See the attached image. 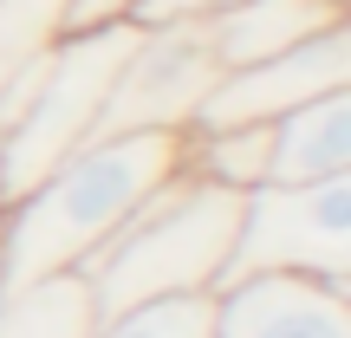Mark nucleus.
<instances>
[{
	"label": "nucleus",
	"instance_id": "nucleus-1",
	"mask_svg": "<svg viewBox=\"0 0 351 338\" xmlns=\"http://www.w3.org/2000/svg\"><path fill=\"white\" fill-rule=\"evenodd\" d=\"M182 169V137L169 130H104L52 163L26 195L0 208V287L46 274H78L169 176Z\"/></svg>",
	"mask_w": 351,
	"mask_h": 338
},
{
	"label": "nucleus",
	"instance_id": "nucleus-2",
	"mask_svg": "<svg viewBox=\"0 0 351 338\" xmlns=\"http://www.w3.org/2000/svg\"><path fill=\"white\" fill-rule=\"evenodd\" d=\"M241 228V195L195 169H176L78 274H85L98 319L130 313L150 300H182V293H215L228 280Z\"/></svg>",
	"mask_w": 351,
	"mask_h": 338
},
{
	"label": "nucleus",
	"instance_id": "nucleus-3",
	"mask_svg": "<svg viewBox=\"0 0 351 338\" xmlns=\"http://www.w3.org/2000/svg\"><path fill=\"white\" fill-rule=\"evenodd\" d=\"M130 33H137L130 20L72 26L0 91V189H7V202L26 195L78 143L104 137V111H111V85L130 52Z\"/></svg>",
	"mask_w": 351,
	"mask_h": 338
},
{
	"label": "nucleus",
	"instance_id": "nucleus-4",
	"mask_svg": "<svg viewBox=\"0 0 351 338\" xmlns=\"http://www.w3.org/2000/svg\"><path fill=\"white\" fill-rule=\"evenodd\" d=\"M241 274H306L351 287V176L247 189L228 254V280Z\"/></svg>",
	"mask_w": 351,
	"mask_h": 338
},
{
	"label": "nucleus",
	"instance_id": "nucleus-5",
	"mask_svg": "<svg viewBox=\"0 0 351 338\" xmlns=\"http://www.w3.org/2000/svg\"><path fill=\"white\" fill-rule=\"evenodd\" d=\"M215 78H221V59H215L202 20L137 26L124 65H117L104 130H169V137H182V130L202 117Z\"/></svg>",
	"mask_w": 351,
	"mask_h": 338
},
{
	"label": "nucleus",
	"instance_id": "nucleus-6",
	"mask_svg": "<svg viewBox=\"0 0 351 338\" xmlns=\"http://www.w3.org/2000/svg\"><path fill=\"white\" fill-rule=\"evenodd\" d=\"M345 85H351V20H332L326 33L300 39V46L274 52V59L228 65L195 124H274V117L300 111V104L326 98V91H345Z\"/></svg>",
	"mask_w": 351,
	"mask_h": 338
},
{
	"label": "nucleus",
	"instance_id": "nucleus-7",
	"mask_svg": "<svg viewBox=\"0 0 351 338\" xmlns=\"http://www.w3.org/2000/svg\"><path fill=\"white\" fill-rule=\"evenodd\" d=\"M215 338H351V287L306 274H241L215 287Z\"/></svg>",
	"mask_w": 351,
	"mask_h": 338
},
{
	"label": "nucleus",
	"instance_id": "nucleus-8",
	"mask_svg": "<svg viewBox=\"0 0 351 338\" xmlns=\"http://www.w3.org/2000/svg\"><path fill=\"white\" fill-rule=\"evenodd\" d=\"M351 176V85L267 124V182H332Z\"/></svg>",
	"mask_w": 351,
	"mask_h": 338
},
{
	"label": "nucleus",
	"instance_id": "nucleus-9",
	"mask_svg": "<svg viewBox=\"0 0 351 338\" xmlns=\"http://www.w3.org/2000/svg\"><path fill=\"white\" fill-rule=\"evenodd\" d=\"M332 20H351V13L326 7V0H234L202 26H208V46L228 72V65H254V59H274V52L300 46V39L326 33Z\"/></svg>",
	"mask_w": 351,
	"mask_h": 338
},
{
	"label": "nucleus",
	"instance_id": "nucleus-10",
	"mask_svg": "<svg viewBox=\"0 0 351 338\" xmlns=\"http://www.w3.org/2000/svg\"><path fill=\"white\" fill-rule=\"evenodd\" d=\"M98 300L85 274H46L26 287H0V338H91Z\"/></svg>",
	"mask_w": 351,
	"mask_h": 338
},
{
	"label": "nucleus",
	"instance_id": "nucleus-11",
	"mask_svg": "<svg viewBox=\"0 0 351 338\" xmlns=\"http://www.w3.org/2000/svg\"><path fill=\"white\" fill-rule=\"evenodd\" d=\"M182 169L208 176V182L234 189V195L261 189L267 182V124H195V130H182Z\"/></svg>",
	"mask_w": 351,
	"mask_h": 338
},
{
	"label": "nucleus",
	"instance_id": "nucleus-12",
	"mask_svg": "<svg viewBox=\"0 0 351 338\" xmlns=\"http://www.w3.org/2000/svg\"><path fill=\"white\" fill-rule=\"evenodd\" d=\"M65 33H72V0H0V91Z\"/></svg>",
	"mask_w": 351,
	"mask_h": 338
},
{
	"label": "nucleus",
	"instance_id": "nucleus-13",
	"mask_svg": "<svg viewBox=\"0 0 351 338\" xmlns=\"http://www.w3.org/2000/svg\"><path fill=\"white\" fill-rule=\"evenodd\" d=\"M91 338H215V293H182V300H150L130 313L98 319Z\"/></svg>",
	"mask_w": 351,
	"mask_h": 338
},
{
	"label": "nucleus",
	"instance_id": "nucleus-14",
	"mask_svg": "<svg viewBox=\"0 0 351 338\" xmlns=\"http://www.w3.org/2000/svg\"><path fill=\"white\" fill-rule=\"evenodd\" d=\"M221 7H234V0H143L130 26H156V20H215Z\"/></svg>",
	"mask_w": 351,
	"mask_h": 338
},
{
	"label": "nucleus",
	"instance_id": "nucleus-15",
	"mask_svg": "<svg viewBox=\"0 0 351 338\" xmlns=\"http://www.w3.org/2000/svg\"><path fill=\"white\" fill-rule=\"evenodd\" d=\"M143 0H72V26H124Z\"/></svg>",
	"mask_w": 351,
	"mask_h": 338
},
{
	"label": "nucleus",
	"instance_id": "nucleus-16",
	"mask_svg": "<svg viewBox=\"0 0 351 338\" xmlns=\"http://www.w3.org/2000/svg\"><path fill=\"white\" fill-rule=\"evenodd\" d=\"M326 7H339V13H351V0H326Z\"/></svg>",
	"mask_w": 351,
	"mask_h": 338
},
{
	"label": "nucleus",
	"instance_id": "nucleus-17",
	"mask_svg": "<svg viewBox=\"0 0 351 338\" xmlns=\"http://www.w3.org/2000/svg\"><path fill=\"white\" fill-rule=\"evenodd\" d=\"M0 208H7V189H0Z\"/></svg>",
	"mask_w": 351,
	"mask_h": 338
}]
</instances>
